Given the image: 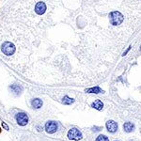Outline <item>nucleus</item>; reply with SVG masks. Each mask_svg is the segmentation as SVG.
Wrapping results in <instances>:
<instances>
[{"mask_svg":"<svg viewBox=\"0 0 141 141\" xmlns=\"http://www.w3.org/2000/svg\"><path fill=\"white\" fill-rule=\"evenodd\" d=\"M15 119H16L17 123L20 126H26L28 123V116L24 112H20L18 114H16Z\"/></svg>","mask_w":141,"mask_h":141,"instance_id":"nucleus-4","label":"nucleus"},{"mask_svg":"<svg viewBox=\"0 0 141 141\" xmlns=\"http://www.w3.org/2000/svg\"><path fill=\"white\" fill-rule=\"evenodd\" d=\"M86 92L87 93H103V90L101 89L99 87H91V89H89L86 90Z\"/></svg>","mask_w":141,"mask_h":141,"instance_id":"nucleus-11","label":"nucleus"},{"mask_svg":"<svg viewBox=\"0 0 141 141\" xmlns=\"http://www.w3.org/2000/svg\"><path fill=\"white\" fill-rule=\"evenodd\" d=\"M2 126L4 127V128H5L6 130H9V126H8V125L6 124V123H5V122H3V123H2Z\"/></svg>","mask_w":141,"mask_h":141,"instance_id":"nucleus-15","label":"nucleus"},{"mask_svg":"<svg viewBox=\"0 0 141 141\" xmlns=\"http://www.w3.org/2000/svg\"><path fill=\"white\" fill-rule=\"evenodd\" d=\"M82 137H83L82 133L78 129H76V128H72V129L68 132V138L70 139V140L78 141L80 140V139H82Z\"/></svg>","mask_w":141,"mask_h":141,"instance_id":"nucleus-3","label":"nucleus"},{"mask_svg":"<svg viewBox=\"0 0 141 141\" xmlns=\"http://www.w3.org/2000/svg\"><path fill=\"white\" fill-rule=\"evenodd\" d=\"M57 123L56 121H47L45 124V130L48 134H54L57 131Z\"/></svg>","mask_w":141,"mask_h":141,"instance_id":"nucleus-5","label":"nucleus"},{"mask_svg":"<svg viewBox=\"0 0 141 141\" xmlns=\"http://www.w3.org/2000/svg\"><path fill=\"white\" fill-rule=\"evenodd\" d=\"M123 129L126 133H131L134 130V125L132 122H125L123 125Z\"/></svg>","mask_w":141,"mask_h":141,"instance_id":"nucleus-9","label":"nucleus"},{"mask_svg":"<svg viewBox=\"0 0 141 141\" xmlns=\"http://www.w3.org/2000/svg\"><path fill=\"white\" fill-rule=\"evenodd\" d=\"M109 20H110V24L113 26H120V24L123 22L124 18H123V15L120 13V11H112L109 14Z\"/></svg>","mask_w":141,"mask_h":141,"instance_id":"nucleus-1","label":"nucleus"},{"mask_svg":"<svg viewBox=\"0 0 141 141\" xmlns=\"http://www.w3.org/2000/svg\"><path fill=\"white\" fill-rule=\"evenodd\" d=\"M0 133H1V128H0Z\"/></svg>","mask_w":141,"mask_h":141,"instance_id":"nucleus-17","label":"nucleus"},{"mask_svg":"<svg viewBox=\"0 0 141 141\" xmlns=\"http://www.w3.org/2000/svg\"><path fill=\"white\" fill-rule=\"evenodd\" d=\"M46 10V6L43 2H38L35 6V12L37 14H43Z\"/></svg>","mask_w":141,"mask_h":141,"instance_id":"nucleus-7","label":"nucleus"},{"mask_svg":"<svg viewBox=\"0 0 141 141\" xmlns=\"http://www.w3.org/2000/svg\"><path fill=\"white\" fill-rule=\"evenodd\" d=\"M131 48H132V46H129V48H128V49H127L126 51H125L124 53H123V55H122V56H125V55H126L127 53H128V52L130 51V49H131Z\"/></svg>","mask_w":141,"mask_h":141,"instance_id":"nucleus-16","label":"nucleus"},{"mask_svg":"<svg viewBox=\"0 0 141 141\" xmlns=\"http://www.w3.org/2000/svg\"><path fill=\"white\" fill-rule=\"evenodd\" d=\"M10 89H11L14 92H16V93H20V92L22 91V87L17 86V85H12L11 87H10Z\"/></svg>","mask_w":141,"mask_h":141,"instance_id":"nucleus-13","label":"nucleus"},{"mask_svg":"<svg viewBox=\"0 0 141 141\" xmlns=\"http://www.w3.org/2000/svg\"><path fill=\"white\" fill-rule=\"evenodd\" d=\"M105 126L107 131L110 132V133H115L118 130V123L116 121H114V120H108L106 122Z\"/></svg>","mask_w":141,"mask_h":141,"instance_id":"nucleus-6","label":"nucleus"},{"mask_svg":"<svg viewBox=\"0 0 141 141\" xmlns=\"http://www.w3.org/2000/svg\"><path fill=\"white\" fill-rule=\"evenodd\" d=\"M31 104H32L33 108H36V109H39L42 106V101L39 98H36V99H33L32 102H31Z\"/></svg>","mask_w":141,"mask_h":141,"instance_id":"nucleus-8","label":"nucleus"},{"mask_svg":"<svg viewBox=\"0 0 141 141\" xmlns=\"http://www.w3.org/2000/svg\"><path fill=\"white\" fill-rule=\"evenodd\" d=\"M73 103H74V100L70 98L69 96H64V98L62 99V103L64 104H72Z\"/></svg>","mask_w":141,"mask_h":141,"instance_id":"nucleus-12","label":"nucleus"},{"mask_svg":"<svg viewBox=\"0 0 141 141\" xmlns=\"http://www.w3.org/2000/svg\"><path fill=\"white\" fill-rule=\"evenodd\" d=\"M91 106L93 108H95V109H97V110H102L103 107V103H102V101H100V100H96V101H94L93 103H92Z\"/></svg>","mask_w":141,"mask_h":141,"instance_id":"nucleus-10","label":"nucleus"},{"mask_svg":"<svg viewBox=\"0 0 141 141\" xmlns=\"http://www.w3.org/2000/svg\"><path fill=\"white\" fill-rule=\"evenodd\" d=\"M96 141H109V139H108L107 136H103V134H101V136H99L96 138Z\"/></svg>","mask_w":141,"mask_h":141,"instance_id":"nucleus-14","label":"nucleus"},{"mask_svg":"<svg viewBox=\"0 0 141 141\" xmlns=\"http://www.w3.org/2000/svg\"><path fill=\"white\" fill-rule=\"evenodd\" d=\"M140 51H141V47H140Z\"/></svg>","mask_w":141,"mask_h":141,"instance_id":"nucleus-18","label":"nucleus"},{"mask_svg":"<svg viewBox=\"0 0 141 141\" xmlns=\"http://www.w3.org/2000/svg\"><path fill=\"white\" fill-rule=\"evenodd\" d=\"M15 50H16V47L10 42H4L2 44V46H1V51L6 56H11V55H13L15 53Z\"/></svg>","mask_w":141,"mask_h":141,"instance_id":"nucleus-2","label":"nucleus"}]
</instances>
